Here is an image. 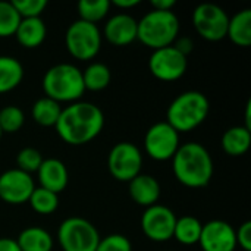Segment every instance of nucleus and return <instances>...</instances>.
Wrapping results in <instances>:
<instances>
[{
	"instance_id": "37",
	"label": "nucleus",
	"mask_w": 251,
	"mask_h": 251,
	"mask_svg": "<svg viewBox=\"0 0 251 251\" xmlns=\"http://www.w3.org/2000/svg\"><path fill=\"white\" fill-rule=\"evenodd\" d=\"M113 4L122 9H128V7H134L140 4V0H113Z\"/></svg>"
},
{
	"instance_id": "23",
	"label": "nucleus",
	"mask_w": 251,
	"mask_h": 251,
	"mask_svg": "<svg viewBox=\"0 0 251 251\" xmlns=\"http://www.w3.org/2000/svg\"><path fill=\"white\" fill-rule=\"evenodd\" d=\"M60 113H62L60 103L49 97L38 99L32 106V118L41 126H54Z\"/></svg>"
},
{
	"instance_id": "16",
	"label": "nucleus",
	"mask_w": 251,
	"mask_h": 251,
	"mask_svg": "<svg viewBox=\"0 0 251 251\" xmlns=\"http://www.w3.org/2000/svg\"><path fill=\"white\" fill-rule=\"evenodd\" d=\"M37 172L40 187L54 194H59L68 185V169L59 159H44Z\"/></svg>"
},
{
	"instance_id": "22",
	"label": "nucleus",
	"mask_w": 251,
	"mask_h": 251,
	"mask_svg": "<svg viewBox=\"0 0 251 251\" xmlns=\"http://www.w3.org/2000/svg\"><path fill=\"white\" fill-rule=\"evenodd\" d=\"M24 78L21 62L12 56H0V94L16 88Z\"/></svg>"
},
{
	"instance_id": "6",
	"label": "nucleus",
	"mask_w": 251,
	"mask_h": 251,
	"mask_svg": "<svg viewBox=\"0 0 251 251\" xmlns=\"http://www.w3.org/2000/svg\"><path fill=\"white\" fill-rule=\"evenodd\" d=\"M57 238L63 251H96L100 243L97 228L90 221L75 216L60 224Z\"/></svg>"
},
{
	"instance_id": "26",
	"label": "nucleus",
	"mask_w": 251,
	"mask_h": 251,
	"mask_svg": "<svg viewBox=\"0 0 251 251\" xmlns=\"http://www.w3.org/2000/svg\"><path fill=\"white\" fill-rule=\"evenodd\" d=\"M28 201H29L31 207L40 215H50L59 206L57 194H54V193H51V191H49L46 188H41V187L34 188V191H32Z\"/></svg>"
},
{
	"instance_id": "12",
	"label": "nucleus",
	"mask_w": 251,
	"mask_h": 251,
	"mask_svg": "<svg viewBox=\"0 0 251 251\" xmlns=\"http://www.w3.org/2000/svg\"><path fill=\"white\" fill-rule=\"evenodd\" d=\"M175 224V213L163 204H153L147 207L141 216V229L144 235L157 243L168 241L174 237Z\"/></svg>"
},
{
	"instance_id": "4",
	"label": "nucleus",
	"mask_w": 251,
	"mask_h": 251,
	"mask_svg": "<svg viewBox=\"0 0 251 251\" xmlns=\"http://www.w3.org/2000/svg\"><path fill=\"white\" fill-rule=\"evenodd\" d=\"M46 97L60 101H76L85 93L82 72L72 63H59L49 68L43 76Z\"/></svg>"
},
{
	"instance_id": "14",
	"label": "nucleus",
	"mask_w": 251,
	"mask_h": 251,
	"mask_svg": "<svg viewBox=\"0 0 251 251\" xmlns=\"http://www.w3.org/2000/svg\"><path fill=\"white\" fill-rule=\"evenodd\" d=\"M203 251H234L237 244L235 229L225 221H210L203 225L200 240Z\"/></svg>"
},
{
	"instance_id": "21",
	"label": "nucleus",
	"mask_w": 251,
	"mask_h": 251,
	"mask_svg": "<svg viewBox=\"0 0 251 251\" xmlns=\"http://www.w3.org/2000/svg\"><path fill=\"white\" fill-rule=\"evenodd\" d=\"M16 243L21 251H51L53 249L51 235L38 226H29L24 229Z\"/></svg>"
},
{
	"instance_id": "29",
	"label": "nucleus",
	"mask_w": 251,
	"mask_h": 251,
	"mask_svg": "<svg viewBox=\"0 0 251 251\" xmlns=\"http://www.w3.org/2000/svg\"><path fill=\"white\" fill-rule=\"evenodd\" d=\"M25 121L24 112L18 106H6L0 110V129L1 132H16L22 128Z\"/></svg>"
},
{
	"instance_id": "32",
	"label": "nucleus",
	"mask_w": 251,
	"mask_h": 251,
	"mask_svg": "<svg viewBox=\"0 0 251 251\" xmlns=\"http://www.w3.org/2000/svg\"><path fill=\"white\" fill-rule=\"evenodd\" d=\"M96 251H132V246L125 235L112 234L106 238H100Z\"/></svg>"
},
{
	"instance_id": "34",
	"label": "nucleus",
	"mask_w": 251,
	"mask_h": 251,
	"mask_svg": "<svg viewBox=\"0 0 251 251\" xmlns=\"http://www.w3.org/2000/svg\"><path fill=\"white\" fill-rule=\"evenodd\" d=\"M174 47H175V49H178L184 56H188V54L193 51L194 43H193V40H191V38H188V37H181V40H178V41H176V44H175Z\"/></svg>"
},
{
	"instance_id": "36",
	"label": "nucleus",
	"mask_w": 251,
	"mask_h": 251,
	"mask_svg": "<svg viewBox=\"0 0 251 251\" xmlns=\"http://www.w3.org/2000/svg\"><path fill=\"white\" fill-rule=\"evenodd\" d=\"M0 251H21L16 240L12 238H0Z\"/></svg>"
},
{
	"instance_id": "28",
	"label": "nucleus",
	"mask_w": 251,
	"mask_h": 251,
	"mask_svg": "<svg viewBox=\"0 0 251 251\" xmlns=\"http://www.w3.org/2000/svg\"><path fill=\"white\" fill-rule=\"evenodd\" d=\"M21 19L12 1L0 0V37L15 35Z\"/></svg>"
},
{
	"instance_id": "38",
	"label": "nucleus",
	"mask_w": 251,
	"mask_h": 251,
	"mask_svg": "<svg viewBox=\"0 0 251 251\" xmlns=\"http://www.w3.org/2000/svg\"><path fill=\"white\" fill-rule=\"evenodd\" d=\"M1 135H3V132H1V129H0V140H1Z\"/></svg>"
},
{
	"instance_id": "24",
	"label": "nucleus",
	"mask_w": 251,
	"mask_h": 251,
	"mask_svg": "<svg viewBox=\"0 0 251 251\" xmlns=\"http://www.w3.org/2000/svg\"><path fill=\"white\" fill-rule=\"evenodd\" d=\"M203 229V224L193 216H182L176 219L175 229H174V238H176L178 243L191 246L199 243L200 234Z\"/></svg>"
},
{
	"instance_id": "33",
	"label": "nucleus",
	"mask_w": 251,
	"mask_h": 251,
	"mask_svg": "<svg viewBox=\"0 0 251 251\" xmlns=\"http://www.w3.org/2000/svg\"><path fill=\"white\" fill-rule=\"evenodd\" d=\"M237 235V244H240L241 249L246 251H251V222L246 221L238 231H235Z\"/></svg>"
},
{
	"instance_id": "2",
	"label": "nucleus",
	"mask_w": 251,
	"mask_h": 251,
	"mask_svg": "<svg viewBox=\"0 0 251 251\" xmlns=\"http://www.w3.org/2000/svg\"><path fill=\"white\" fill-rule=\"evenodd\" d=\"M176 179L190 188L206 187L213 176V160L207 149L199 143L179 146L172 157Z\"/></svg>"
},
{
	"instance_id": "9",
	"label": "nucleus",
	"mask_w": 251,
	"mask_h": 251,
	"mask_svg": "<svg viewBox=\"0 0 251 251\" xmlns=\"http://www.w3.org/2000/svg\"><path fill=\"white\" fill-rule=\"evenodd\" d=\"M193 22L204 40L219 41L226 37L229 16L215 3H201L193 12Z\"/></svg>"
},
{
	"instance_id": "15",
	"label": "nucleus",
	"mask_w": 251,
	"mask_h": 251,
	"mask_svg": "<svg viewBox=\"0 0 251 251\" xmlns=\"http://www.w3.org/2000/svg\"><path fill=\"white\" fill-rule=\"evenodd\" d=\"M138 21L128 13L113 15L104 25V37L115 46H126L137 40Z\"/></svg>"
},
{
	"instance_id": "5",
	"label": "nucleus",
	"mask_w": 251,
	"mask_h": 251,
	"mask_svg": "<svg viewBox=\"0 0 251 251\" xmlns=\"http://www.w3.org/2000/svg\"><path fill=\"white\" fill-rule=\"evenodd\" d=\"M209 107V100L203 93L185 91L169 104L166 122L176 132H190L204 122Z\"/></svg>"
},
{
	"instance_id": "19",
	"label": "nucleus",
	"mask_w": 251,
	"mask_h": 251,
	"mask_svg": "<svg viewBox=\"0 0 251 251\" xmlns=\"http://www.w3.org/2000/svg\"><path fill=\"white\" fill-rule=\"evenodd\" d=\"M251 146V131L246 126H232L222 135V149L229 156H243Z\"/></svg>"
},
{
	"instance_id": "13",
	"label": "nucleus",
	"mask_w": 251,
	"mask_h": 251,
	"mask_svg": "<svg viewBox=\"0 0 251 251\" xmlns=\"http://www.w3.org/2000/svg\"><path fill=\"white\" fill-rule=\"evenodd\" d=\"M34 188L31 175L21 169H9L0 175V199L9 204L26 203Z\"/></svg>"
},
{
	"instance_id": "25",
	"label": "nucleus",
	"mask_w": 251,
	"mask_h": 251,
	"mask_svg": "<svg viewBox=\"0 0 251 251\" xmlns=\"http://www.w3.org/2000/svg\"><path fill=\"white\" fill-rule=\"evenodd\" d=\"M81 72H82L84 87L85 90H90V91H100L106 88L112 79L110 69L104 63H100V62L88 65L85 71H81Z\"/></svg>"
},
{
	"instance_id": "20",
	"label": "nucleus",
	"mask_w": 251,
	"mask_h": 251,
	"mask_svg": "<svg viewBox=\"0 0 251 251\" xmlns=\"http://www.w3.org/2000/svg\"><path fill=\"white\" fill-rule=\"evenodd\" d=\"M226 35L232 43L241 47H249L251 44V10L244 9L237 12L229 18Z\"/></svg>"
},
{
	"instance_id": "18",
	"label": "nucleus",
	"mask_w": 251,
	"mask_h": 251,
	"mask_svg": "<svg viewBox=\"0 0 251 251\" xmlns=\"http://www.w3.org/2000/svg\"><path fill=\"white\" fill-rule=\"evenodd\" d=\"M15 35L21 46L26 49H35L44 41L47 28L41 18H22Z\"/></svg>"
},
{
	"instance_id": "3",
	"label": "nucleus",
	"mask_w": 251,
	"mask_h": 251,
	"mask_svg": "<svg viewBox=\"0 0 251 251\" xmlns=\"http://www.w3.org/2000/svg\"><path fill=\"white\" fill-rule=\"evenodd\" d=\"M179 34V19L172 10H150L137 24V38L153 50L172 46Z\"/></svg>"
},
{
	"instance_id": "7",
	"label": "nucleus",
	"mask_w": 251,
	"mask_h": 251,
	"mask_svg": "<svg viewBox=\"0 0 251 251\" xmlns=\"http://www.w3.org/2000/svg\"><path fill=\"white\" fill-rule=\"evenodd\" d=\"M69 53L79 60L93 59L101 47V32L96 24L76 19L74 21L65 35Z\"/></svg>"
},
{
	"instance_id": "17",
	"label": "nucleus",
	"mask_w": 251,
	"mask_h": 251,
	"mask_svg": "<svg viewBox=\"0 0 251 251\" xmlns=\"http://www.w3.org/2000/svg\"><path fill=\"white\" fill-rule=\"evenodd\" d=\"M129 196L131 199L140 204L150 207L156 204L160 197V184L159 181L147 174H140L134 179L129 181Z\"/></svg>"
},
{
	"instance_id": "27",
	"label": "nucleus",
	"mask_w": 251,
	"mask_h": 251,
	"mask_svg": "<svg viewBox=\"0 0 251 251\" xmlns=\"http://www.w3.org/2000/svg\"><path fill=\"white\" fill-rule=\"evenodd\" d=\"M109 7H110L109 0H81L78 3L79 19L97 25V22L107 15Z\"/></svg>"
},
{
	"instance_id": "30",
	"label": "nucleus",
	"mask_w": 251,
	"mask_h": 251,
	"mask_svg": "<svg viewBox=\"0 0 251 251\" xmlns=\"http://www.w3.org/2000/svg\"><path fill=\"white\" fill-rule=\"evenodd\" d=\"M43 156L41 153L34 149V147H25L22 149L18 156H16V163H18V169L31 174V172H37L40 165L43 163Z\"/></svg>"
},
{
	"instance_id": "11",
	"label": "nucleus",
	"mask_w": 251,
	"mask_h": 251,
	"mask_svg": "<svg viewBox=\"0 0 251 251\" xmlns=\"http://www.w3.org/2000/svg\"><path fill=\"white\" fill-rule=\"evenodd\" d=\"M187 56H184L174 46L157 49L151 53L149 60L150 72L162 81H176L187 71Z\"/></svg>"
},
{
	"instance_id": "35",
	"label": "nucleus",
	"mask_w": 251,
	"mask_h": 251,
	"mask_svg": "<svg viewBox=\"0 0 251 251\" xmlns=\"http://www.w3.org/2000/svg\"><path fill=\"white\" fill-rule=\"evenodd\" d=\"M175 4V0H151V6L154 10H172Z\"/></svg>"
},
{
	"instance_id": "10",
	"label": "nucleus",
	"mask_w": 251,
	"mask_h": 251,
	"mask_svg": "<svg viewBox=\"0 0 251 251\" xmlns=\"http://www.w3.org/2000/svg\"><path fill=\"white\" fill-rule=\"evenodd\" d=\"M144 147L147 154L154 160L172 159L179 149V132L168 122H157L146 132Z\"/></svg>"
},
{
	"instance_id": "8",
	"label": "nucleus",
	"mask_w": 251,
	"mask_h": 251,
	"mask_svg": "<svg viewBox=\"0 0 251 251\" xmlns=\"http://www.w3.org/2000/svg\"><path fill=\"white\" fill-rule=\"evenodd\" d=\"M143 156L137 146L122 141L113 146L107 157V168L112 176L122 182H129L140 175Z\"/></svg>"
},
{
	"instance_id": "31",
	"label": "nucleus",
	"mask_w": 251,
	"mask_h": 251,
	"mask_svg": "<svg viewBox=\"0 0 251 251\" xmlns=\"http://www.w3.org/2000/svg\"><path fill=\"white\" fill-rule=\"evenodd\" d=\"M21 18H40L47 7V0H12Z\"/></svg>"
},
{
	"instance_id": "1",
	"label": "nucleus",
	"mask_w": 251,
	"mask_h": 251,
	"mask_svg": "<svg viewBox=\"0 0 251 251\" xmlns=\"http://www.w3.org/2000/svg\"><path fill=\"white\" fill-rule=\"evenodd\" d=\"M104 126L101 109L88 101H75L65 109L54 125L59 137L71 146L93 141Z\"/></svg>"
}]
</instances>
